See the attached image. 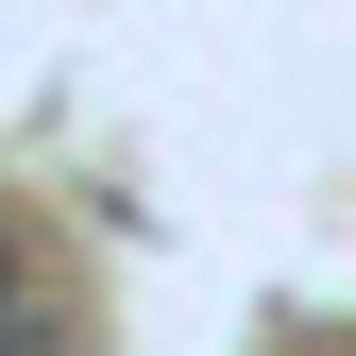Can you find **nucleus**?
I'll return each mask as SVG.
<instances>
[{"mask_svg":"<svg viewBox=\"0 0 356 356\" xmlns=\"http://www.w3.org/2000/svg\"><path fill=\"white\" fill-rule=\"evenodd\" d=\"M289 356H323V339H289Z\"/></svg>","mask_w":356,"mask_h":356,"instance_id":"f03ea898","label":"nucleus"},{"mask_svg":"<svg viewBox=\"0 0 356 356\" xmlns=\"http://www.w3.org/2000/svg\"><path fill=\"white\" fill-rule=\"evenodd\" d=\"M102 339V305H85V272L51 238H34V220H0V356H85Z\"/></svg>","mask_w":356,"mask_h":356,"instance_id":"f257e3e1","label":"nucleus"}]
</instances>
